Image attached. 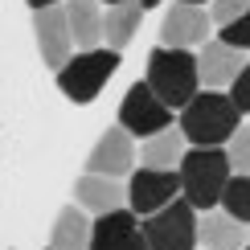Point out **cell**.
Segmentation results:
<instances>
[{
    "mask_svg": "<svg viewBox=\"0 0 250 250\" xmlns=\"http://www.w3.org/2000/svg\"><path fill=\"white\" fill-rule=\"evenodd\" d=\"M242 123V115L230 107V99L222 90H197V95L181 107V131L185 144L193 148H222L234 135V127Z\"/></svg>",
    "mask_w": 250,
    "mask_h": 250,
    "instance_id": "obj_1",
    "label": "cell"
},
{
    "mask_svg": "<svg viewBox=\"0 0 250 250\" xmlns=\"http://www.w3.org/2000/svg\"><path fill=\"white\" fill-rule=\"evenodd\" d=\"M230 164H226L222 148H185L181 164H176V181H181V197L193 209H217L226 181H230Z\"/></svg>",
    "mask_w": 250,
    "mask_h": 250,
    "instance_id": "obj_2",
    "label": "cell"
},
{
    "mask_svg": "<svg viewBox=\"0 0 250 250\" xmlns=\"http://www.w3.org/2000/svg\"><path fill=\"white\" fill-rule=\"evenodd\" d=\"M144 86H148L168 111H181L185 103L201 90V86H197V62H193V54H189V49H164V45L152 49Z\"/></svg>",
    "mask_w": 250,
    "mask_h": 250,
    "instance_id": "obj_3",
    "label": "cell"
},
{
    "mask_svg": "<svg viewBox=\"0 0 250 250\" xmlns=\"http://www.w3.org/2000/svg\"><path fill=\"white\" fill-rule=\"evenodd\" d=\"M135 234L144 238L148 250H197V209L185 197H176L152 217H144Z\"/></svg>",
    "mask_w": 250,
    "mask_h": 250,
    "instance_id": "obj_4",
    "label": "cell"
},
{
    "mask_svg": "<svg viewBox=\"0 0 250 250\" xmlns=\"http://www.w3.org/2000/svg\"><path fill=\"white\" fill-rule=\"evenodd\" d=\"M115 66H119L115 49H82V54H70V62L58 70V86L74 103H95L107 78L115 74Z\"/></svg>",
    "mask_w": 250,
    "mask_h": 250,
    "instance_id": "obj_5",
    "label": "cell"
},
{
    "mask_svg": "<svg viewBox=\"0 0 250 250\" xmlns=\"http://www.w3.org/2000/svg\"><path fill=\"white\" fill-rule=\"evenodd\" d=\"M127 213L131 217H152L156 209H164L168 201L181 197V181L176 172H152V168H131L127 172Z\"/></svg>",
    "mask_w": 250,
    "mask_h": 250,
    "instance_id": "obj_6",
    "label": "cell"
},
{
    "mask_svg": "<svg viewBox=\"0 0 250 250\" xmlns=\"http://www.w3.org/2000/svg\"><path fill=\"white\" fill-rule=\"evenodd\" d=\"M119 127L127 131L131 140H148V135L172 127V111L164 107L144 82H135L127 90V99H123V107H119Z\"/></svg>",
    "mask_w": 250,
    "mask_h": 250,
    "instance_id": "obj_7",
    "label": "cell"
},
{
    "mask_svg": "<svg viewBox=\"0 0 250 250\" xmlns=\"http://www.w3.org/2000/svg\"><path fill=\"white\" fill-rule=\"evenodd\" d=\"M131 168H135V140L115 123V127H107V131L99 135L95 152H90V160H86V172L90 176H111V181H119V176H127Z\"/></svg>",
    "mask_w": 250,
    "mask_h": 250,
    "instance_id": "obj_8",
    "label": "cell"
},
{
    "mask_svg": "<svg viewBox=\"0 0 250 250\" xmlns=\"http://www.w3.org/2000/svg\"><path fill=\"white\" fill-rule=\"evenodd\" d=\"M33 33H37L41 62L58 74V70L70 62V54H74V41H70V29H66V13H62V4L37 8V13H33Z\"/></svg>",
    "mask_w": 250,
    "mask_h": 250,
    "instance_id": "obj_9",
    "label": "cell"
},
{
    "mask_svg": "<svg viewBox=\"0 0 250 250\" xmlns=\"http://www.w3.org/2000/svg\"><path fill=\"white\" fill-rule=\"evenodd\" d=\"M193 62H197V86L201 90H222V95H226V86L246 70V54L222 45V41H213V45L205 41L201 54H197Z\"/></svg>",
    "mask_w": 250,
    "mask_h": 250,
    "instance_id": "obj_10",
    "label": "cell"
},
{
    "mask_svg": "<svg viewBox=\"0 0 250 250\" xmlns=\"http://www.w3.org/2000/svg\"><path fill=\"white\" fill-rule=\"evenodd\" d=\"M213 33L209 25V13L205 8H193V4H172L168 17L160 25V45L164 49H189V45H205Z\"/></svg>",
    "mask_w": 250,
    "mask_h": 250,
    "instance_id": "obj_11",
    "label": "cell"
},
{
    "mask_svg": "<svg viewBox=\"0 0 250 250\" xmlns=\"http://www.w3.org/2000/svg\"><path fill=\"white\" fill-rule=\"evenodd\" d=\"M123 201H127V193H123V181H111V176H78V185H74V205L82 213H95V217H103V213H115V209H123Z\"/></svg>",
    "mask_w": 250,
    "mask_h": 250,
    "instance_id": "obj_12",
    "label": "cell"
},
{
    "mask_svg": "<svg viewBox=\"0 0 250 250\" xmlns=\"http://www.w3.org/2000/svg\"><path fill=\"white\" fill-rule=\"evenodd\" d=\"M197 246L201 250H246V222H234L222 209L197 217Z\"/></svg>",
    "mask_w": 250,
    "mask_h": 250,
    "instance_id": "obj_13",
    "label": "cell"
},
{
    "mask_svg": "<svg viewBox=\"0 0 250 250\" xmlns=\"http://www.w3.org/2000/svg\"><path fill=\"white\" fill-rule=\"evenodd\" d=\"M185 148H189L185 135L176 131V127H164V131L148 135V140L135 148V160H140V168H152V172H176Z\"/></svg>",
    "mask_w": 250,
    "mask_h": 250,
    "instance_id": "obj_14",
    "label": "cell"
},
{
    "mask_svg": "<svg viewBox=\"0 0 250 250\" xmlns=\"http://www.w3.org/2000/svg\"><path fill=\"white\" fill-rule=\"evenodd\" d=\"M62 13H66V29H70L74 45L99 49V41H103V4L99 0H66Z\"/></svg>",
    "mask_w": 250,
    "mask_h": 250,
    "instance_id": "obj_15",
    "label": "cell"
},
{
    "mask_svg": "<svg viewBox=\"0 0 250 250\" xmlns=\"http://www.w3.org/2000/svg\"><path fill=\"white\" fill-rule=\"evenodd\" d=\"M140 25H144L140 0H123V4H107L103 8V41H107L115 54L123 45H131V37L140 33Z\"/></svg>",
    "mask_w": 250,
    "mask_h": 250,
    "instance_id": "obj_16",
    "label": "cell"
},
{
    "mask_svg": "<svg viewBox=\"0 0 250 250\" xmlns=\"http://www.w3.org/2000/svg\"><path fill=\"white\" fill-rule=\"evenodd\" d=\"M135 217L127 213V209H115V213H103V217H95L90 222V242H86V250H123L135 238Z\"/></svg>",
    "mask_w": 250,
    "mask_h": 250,
    "instance_id": "obj_17",
    "label": "cell"
},
{
    "mask_svg": "<svg viewBox=\"0 0 250 250\" xmlns=\"http://www.w3.org/2000/svg\"><path fill=\"white\" fill-rule=\"evenodd\" d=\"M90 242V217L78 209V205H66L54 222V234H49V250H86Z\"/></svg>",
    "mask_w": 250,
    "mask_h": 250,
    "instance_id": "obj_18",
    "label": "cell"
},
{
    "mask_svg": "<svg viewBox=\"0 0 250 250\" xmlns=\"http://www.w3.org/2000/svg\"><path fill=\"white\" fill-rule=\"evenodd\" d=\"M217 205H222L226 217L246 222V217H250V185H246V176H230L226 189H222V197H217Z\"/></svg>",
    "mask_w": 250,
    "mask_h": 250,
    "instance_id": "obj_19",
    "label": "cell"
},
{
    "mask_svg": "<svg viewBox=\"0 0 250 250\" xmlns=\"http://www.w3.org/2000/svg\"><path fill=\"white\" fill-rule=\"evenodd\" d=\"M222 156H226V164H230L234 176H246V164H250V131H246V119L238 123L234 135L222 144Z\"/></svg>",
    "mask_w": 250,
    "mask_h": 250,
    "instance_id": "obj_20",
    "label": "cell"
},
{
    "mask_svg": "<svg viewBox=\"0 0 250 250\" xmlns=\"http://www.w3.org/2000/svg\"><path fill=\"white\" fill-rule=\"evenodd\" d=\"M209 25H230V21H238V17H246V4L250 0H209Z\"/></svg>",
    "mask_w": 250,
    "mask_h": 250,
    "instance_id": "obj_21",
    "label": "cell"
},
{
    "mask_svg": "<svg viewBox=\"0 0 250 250\" xmlns=\"http://www.w3.org/2000/svg\"><path fill=\"white\" fill-rule=\"evenodd\" d=\"M217 41L246 54V41H250V25H246V17H238V21H230V25H222V29H217Z\"/></svg>",
    "mask_w": 250,
    "mask_h": 250,
    "instance_id": "obj_22",
    "label": "cell"
},
{
    "mask_svg": "<svg viewBox=\"0 0 250 250\" xmlns=\"http://www.w3.org/2000/svg\"><path fill=\"white\" fill-rule=\"evenodd\" d=\"M226 99H230V107L238 111V115L250 111V70H242V74L230 82V95H226Z\"/></svg>",
    "mask_w": 250,
    "mask_h": 250,
    "instance_id": "obj_23",
    "label": "cell"
},
{
    "mask_svg": "<svg viewBox=\"0 0 250 250\" xmlns=\"http://www.w3.org/2000/svg\"><path fill=\"white\" fill-rule=\"evenodd\" d=\"M123 250H148V246H144V238H140V234H135V238H131V242H127V246H123Z\"/></svg>",
    "mask_w": 250,
    "mask_h": 250,
    "instance_id": "obj_24",
    "label": "cell"
},
{
    "mask_svg": "<svg viewBox=\"0 0 250 250\" xmlns=\"http://www.w3.org/2000/svg\"><path fill=\"white\" fill-rule=\"evenodd\" d=\"M33 8H49V4H58V0H29Z\"/></svg>",
    "mask_w": 250,
    "mask_h": 250,
    "instance_id": "obj_25",
    "label": "cell"
},
{
    "mask_svg": "<svg viewBox=\"0 0 250 250\" xmlns=\"http://www.w3.org/2000/svg\"><path fill=\"white\" fill-rule=\"evenodd\" d=\"M176 4H193V8H201V4H205V0H176Z\"/></svg>",
    "mask_w": 250,
    "mask_h": 250,
    "instance_id": "obj_26",
    "label": "cell"
},
{
    "mask_svg": "<svg viewBox=\"0 0 250 250\" xmlns=\"http://www.w3.org/2000/svg\"><path fill=\"white\" fill-rule=\"evenodd\" d=\"M152 4H160V0H140V8H144V13H148V8H152Z\"/></svg>",
    "mask_w": 250,
    "mask_h": 250,
    "instance_id": "obj_27",
    "label": "cell"
},
{
    "mask_svg": "<svg viewBox=\"0 0 250 250\" xmlns=\"http://www.w3.org/2000/svg\"><path fill=\"white\" fill-rule=\"evenodd\" d=\"M99 4H123V0H99Z\"/></svg>",
    "mask_w": 250,
    "mask_h": 250,
    "instance_id": "obj_28",
    "label": "cell"
}]
</instances>
